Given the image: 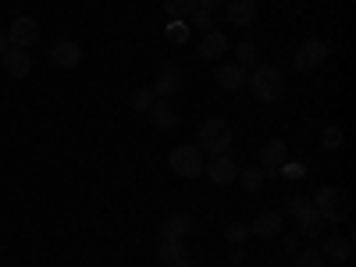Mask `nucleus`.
Instances as JSON below:
<instances>
[{"instance_id":"obj_1","label":"nucleus","mask_w":356,"mask_h":267,"mask_svg":"<svg viewBox=\"0 0 356 267\" xmlns=\"http://www.w3.org/2000/svg\"><path fill=\"white\" fill-rule=\"evenodd\" d=\"M246 86H250V93H253L260 104H278V100L285 97V75H282L278 68H271V65H257V68L250 72Z\"/></svg>"},{"instance_id":"obj_2","label":"nucleus","mask_w":356,"mask_h":267,"mask_svg":"<svg viewBox=\"0 0 356 267\" xmlns=\"http://www.w3.org/2000/svg\"><path fill=\"white\" fill-rule=\"evenodd\" d=\"M200 150L203 154H228L232 150V125L225 122V118H207V122L200 125Z\"/></svg>"},{"instance_id":"obj_3","label":"nucleus","mask_w":356,"mask_h":267,"mask_svg":"<svg viewBox=\"0 0 356 267\" xmlns=\"http://www.w3.org/2000/svg\"><path fill=\"white\" fill-rule=\"evenodd\" d=\"M314 207H317L321 221H346V218H349V200H346V193H342V189H335V186L317 189Z\"/></svg>"},{"instance_id":"obj_4","label":"nucleus","mask_w":356,"mask_h":267,"mask_svg":"<svg viewBox=\"0 0 356 267\" xmlns=\"http://www.w3.org/2000/svg\"><path fill=\"white\" fill-rule=\"evenodd\" d=\"M168 164H171L175 175H182V178H200L207 157H203L200 146H189V143H186V146H175V150L168 154Z\"/></svg>"},{"instance_id":"obj_5","label":"nucleus","mask_w":356,"mask_h":267,"mask_svg":"<svg viewBox=\"0 0 356 267\" xmlns=\"http://www.w3.org/2000/svg\"><path fill=\"white\" fill-rule=\"evenodd\" d=\"M324 61H328V43L324 40H307V43H300V50L292 54V65H296V72H317Z\"/></svg>"},{"instance_id":"obj_6","label":"nucleus","mask_w":356,"mask_h":267,"mask_svg":"<svg viewBox=\"0 0 356 267\" xmlns=\"http://www.w3.org/2000/svg\"><path fill=\"white\" fill-rule=\"evenodd\" d=\"M182 86H186V72L178 68V65H164L161 75L154 79L150 93H154L157 100H168V97H175V93H182Z\"/></svg>"},{"instance_id":"obj_7","label":"nucleus","mask_w":356,"mask_h":267,"mask_svg":"<svg viewBox=\"0 0 356 267\" xmlns=\"http://www.w3.org/2000/svg\"><path fill=\"white\" fill-rule=\"evenodd\" d=\"M289 214H296V221H300V232H303V235H317V228H321V214H317L314 200H307V196H292V200H289Z\"/></svg>"},{"instance_id":"obj_8","label":"nucleus","mask_w":356,"mask_h":267,"mask_svg":"<svg viewBox=\"0 0 356 267\" xmlns=\"http://www.w3.org/2000/svg\"><path fill=\"white\" fill-rule=\"evenodd\" d=\"M36 40H40V22H36V18H29V15H18V18L11 22V29H8V43L29 50Z\"/></svg>"},{"instance_id":"obj_9","label":"nucleus","mask_w":356,"mask_h":267,"mask_svg":"<svg viewBox=\"0 0 356 267\" xmlns=\"http://www.w3.org/2000/svg\"><path fill=\"white\" fill-rule=\"evenodd\" d=\"M203 175L211 178L214 186H228V182H235V175H239V164H235L228 154H214L203 164Z\"/></svg>"},{"instance_id":"obj_10","label":"nucleus","mask_w":356,"mask_h":267,"mask_svg":"<svg viewBox=\"0 0 356 267\" xmlns=\"http://www.w3.org/2000/svg\"><path fill=\"white\" fill-rule=\"evenodd\" d=\"M246 228L257 235V239H278V235L285 232V221H282V214H278V211H260Z\"/></svg>"},{"instance_id":"obj_11","label":"nucleus","mask_w":356,"mask_h":267,"mask_svg":"<svg viewBox=\"0 0 356 267\" xmlns=\"http://www.w3.org/2000/svg\"><path fill=\"white\" fill-rule=\"evenodd\" d=\"M285 164H289V146L282 139H267L260 146V168L271 175V171H282Z\"/></svg>"},{"instance_id":"obj_12","label":"nucleus","mask_w":356,"mask_h":267,"mask_svg":"<svg viewBox=\"0 0 356 267\" xmlns=\"http://www.w3.org/2000/svg\"><path fill=\"white\" fill-rule=\"evenodd\" d=\"M79 61H82V47L79 43L61 40V43L50 47V65L54 68H79Z\"/></svg>"},{"instance_id":"obj_13","label":"nucleus","mask_w":356,"mask_h":267,"mask_svg":"<svg viewBox=\"0 0 356 267\" xmlns=\"http://www.w3.org/2000/svg\"><path fill=\"white\" fill-rule=\"evenodd\" d=\"M321 257L332 260V264H349L353 260V243L346 239V235H328L321 246Z\"/></svg>"},{"instance_id":"obj_14","label":"nucleus","mask_w":356,"mask_h":267,"mask_svg":"<svg viewBox=\"0 0 356 267\" xmlns=\"http://www.w3.org/2000/svg\"><path fill=\"white\" fill-rule=\"evenodd\" d=\"M193 228H196V218L189 211H175L164 218V239H186Z\"/></svg>"},{"instance_id":"obj_15","label":"nucleus","mask_w":356,"mask_h":267,"mask_svg":"<svg viewBox=\"0 0 356 267\" xmlns=\"http://www.w3.org/2000/svg\"><path fill=\"white\" fill-rule=\"evenodd\" d=\"M161 264L164 267H189L186 239H161Z\"/></svg>"},{"instance_id":"obj_16","label":"nucleus","mask_w":356,"mask_h":267,"mask_svg":"<svg viewBox=\"0 0 356 267\" xmlns=\"http://www.w3.org/2000/svg\"><path fill=\"white\" fill-rule=\"evenodd\" d=\"M4 72H8V79H25L29 72H33V57H29V50L11 47L4 54Z\"/></svg>"},{"instance_id":"obj_17","label":"nucleus","mask_w":356,"mask_h":267,"mask_svg":"<svg viewBox=\"0 0 356 267\" xmlns=\"http://www.w3.org/2000/svg\"><path fill=\"white\" fill-rule=\"evenodd\" d=\"M225 50H228V36L225 33H218V29L203 33V40H200V57L203 61H221Z\"/></svg>"},{"instance_id":"obj_18","label":"nucleus","mask_w":356,"mask_h":267,"mask_svg":"<svg viewBox=\"0 0 356 267\" xmlns=\"http://www.w3.org/2000/svg\"><path fill=\"white\" fill-rule=\"evenodd\" d=\"M225 11H228V22H232V25L246 29V25L257 22V0H228Z\"/></svg>"},{"instance_id":"obj_19","label":"nucleus","mask_w":356,"mask_h":267,"mask_svg":"<svg viewBox=\"0 0 356 267\" xmlns=\"http://www.w3.org/2000/svg\"><path fill=\"white\" fill-rule=\"evenodd\" d=\"M150 114V122L161 129V132H171V129H178V114H175V107L168 104V100H154V107L146 111Z\"/></svg>"},{"instance_id":"obj_20","label":"nucleus","mask_w":356,"mask_h":267,"mask_svg":"<svg viewBox=\"0 0 356 267\" xmlns=\"http://www.w3.org/2000/svg\"><path fill=\"white\" fill-rule=\"evenodd\" d=\"M246 79H250V72L243 65H221V72H218V86L221 89H243Z\"/></svg>"},{"instance_id":"obj_21","label":"nucleus","mask_w":356,"mask_h":267,"mask_svg":"<svg viewBox=\"0 0 356 267\" xmlns=\"http://www.w3.org/2000/svg\"><path fill=\"white\" fill-rule=\"evenodd\" d=\"M193 11H196V0H164V15L175 18V22L193 18Z\"/></svg>"},{"instance_id":"obj_22","label":"nucleus","mask_w":356,"mask_h":267,"mask_svg":"<svg viewBox=\"0 0 356 267\" xmlns=\"http://www.w3.org/2000/svg\"><path fill=\"white\" fill-rule=\"evenodd\" d=\"M235 178L243 182V189H246V193H257V189L267 182V171H264V168H243Z\"/></svg>"},{"instance_id":"obj_23","label":"nucleus","mask_w":356,"mask_h":267,"mask_svg":"<svg viewBox=\"0 0 356 267\" xmlns=\"http://www.w3.org/2000/svg\"><path fill=\"white\" fill-rule=\"evenodd\" d=\"M235 57H239L243 68H257V65H260V50H257V43H250V40H243L239 47H235Z\"/></svg>"},{"instance_id":"obj_24","label":"nucleus","mask_w":356,"mask_h":267,"mask_svg":"<svg viewBox=\"0 0 356 267\" xmlns=\"http://www.w3.org/2000/svg\"><path fill=\"white\" fill-rule=\"evenodd\" d=\"M154 93H150V89H132V97H129V104H132V111L136 114H146V111H150L154 107Z\"/></svg>"},{"instance_id":"obj_25","label":"nucleus","mask_w":356,"mask_h":267,"mask_svg":"<svg viewBox=\"0 0 356 267\" xmlns=\"http://www.w3.org/2000/svg\"><path fill=\"white\" fill-rule=\"evenodd\" d=\"M296 267H324L321 250H296Z\"/></svg>"},{"instance_id":"obj_26","label":"nucleus","mask_w":356,"mask_h":267,"mask_svg":"<svg viewBox=\"0 0 356 267\" xmlns=\"http://www.w3.org/2000/svg\"><path fill=\"white\" fill-rule=\"evenodd\" d=\"M193 29H196V33H211V29H214V15L203 11V8H196V11H193Z\"/></svg>"},{"instance_id":"obj_27","label":"nucleus","mask_w":356,"mask_h":267,"mask_svg":"<svg viewBox=\"0 0 356 267\" xmlns=\"http://www.w3.org/2000/svg\"><path fill=\"white\" fill-rule=\"evenodd\" d=\"M246 239H250V228L246 225H228V243L232 246H243Z\"/></svg>"},{"instance_id":"obj_28","label":"nucleus","mask_w":356,"mask_h":267,"mask_svg":"<svg viewBox=\"0 0 356 267\" xmlns=\"http://www.w3.org/2000/svg\"><path fill=\"white\" fill-rule=\"evenodd\" d=\"M324 146H328V150H332V146H342V129H339V125L324 129Z\"/></svg>"},{"instance_id":"obj_29","label":"nucleus","mask_w":356,"mask_h":267,"mask_svg":"<svg viewBox=\"0 0 356 267\" xmlns=\"http://www.w3.org/2000/svg\"><path fill=\"white\" fill-rule=\"evenodd\" d=\"M243 257H246V250H243V246H232V250H228V264H235V267L243 264Z\"/></svg>"},{"instance_id":"obj_30","label":"nucleus","mask_w":356,"mask_h":267,"mask_svg":"<svg viewBox=\"0 0 356 267\" xmlns=\"http://www.w3.org/2000/svg\"><path fill=\"white\" fill-rule=\"evenodd\" d=\"M196 8H203V11H211V15H214V11L221 8V0H196Z\"/></svg>"},{"instance_id":"obj_31","label":"nucleus","mask_w":356,"mask_h":267,"mask_svg":"<svg viewBox=\"0 0 356 267\" xmlns=\"http://www.w3.org/2000/svg\"><path fill=\"white\" fill-rule=\"evenodd\" d=\"M285 250H289V253L300 250V235H285Z\"/></svg>"},{"instance_id":"obj_32","label":"nucleus","mask_w":356,"mask_h":267,"mask_svg":"<svg viewBox=\"0 0 356 267\" xmlns=\"http://www.w3.org/2000/svg\"><path fill=\"white\" fill-rule=\"evenodd\" d=\"M8 50H11V43H8V36H0V57H4Z\"/></svg>"},{"instance_id":"obj_33","label":"nucleus","mask_w":356,"mask_h":267,"mask_svg":"<svg viewBox=\"0 0 356 267\" xmlns=\"http://www.w3.org/2000/svg\"><path fill=\"white\" fill-rule=\"evenodd\" d=\"M232 267H235V264H232Z\"/></svg>"}]
</instances>
